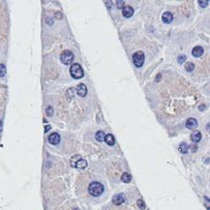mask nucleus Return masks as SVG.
<instances>
[{
	"label": "nucleus",
	"mask_w": 210,
	"mask_h": 210,
	"mask_svg": "<svg viewBox=\"0 0 210 210\" xmlns=\"http://www.w3.org/2000/svg\"><path fill=\"white\" fill-rule=\"evenodd\" d=\"M88 192L93 197H99L104 192V186L100 182L95 181V182L90 183V185L88 187Z\"/></svg>",
	"instance_id": "f257e3e1"
},
{
	"label": "nucleus",
	"mask_w": 210,
	"mask_h": 210,
	"mask_svg": "<svg viewBox=\"0 0 210 210\" xmlns=\"http://www.w3.org/2000/svg\"><path fill=\"white\" fill-rule=\"evenodd\" d=\"M70 74H71V76L73 77L74 79H82V77H83V75H84V74H83L82 68L80 67V65L77 64V63H75V64H73L71 66Z\"/></svg>",
	"instance_id": "f03ea898"
},
{
	"label": "nucleus",
	"mask_w": 210,
	"mask_h": 210,
	"mask_svg": "<svg viewBox=\"0 0 210 210\" xmlns=\"http://www.w3.org/2000/svg\"><path fill=\"white\" fill-rule=\"evenodd\" d=\"M60 59H61L63 64L70 65L74 60V54L70 50H64L60 55Z\"/></svg>",
	"instance_id": "7ed1b4c3"
},
{
	"label": "nucleus",
	"mask_w": 210,
	"mask_h": 210,
	"mask_svg": "<svg viewBox=\"0 0 210 210\" xmlns=\"http://www.w3.org/2000/svg\"><path fill=\"white\" fill-rule=\"evenodd\" d=\"M133 62L136 65V67L140 68L142 67L144 63V53L142 51H137L133 55Z\"/></svg>",
	"instance_id": "20e7f679"
},
{
	"label": "nucleus",
	"mask_w": 210,
	"mask_h": 210,
	"mask_svg": "<svg viewBox=\"0 0 210 210\" xmlns=\"http://www.w3.org/2000/svg\"><path fill=\"white\" fill-rule=\"evenodd\" d=\"M113 202L115 205H121L123 202H125V195L123 194H117L113 198Z\"/></svg>",
	"instance_id": "39448f33"
},
{
	"label": "nucleus",
	"mask_w": 210,
	"mask_h": 210,
	"mask_svg": "<svg viewBox=\"0 0 210 210\" xmlns=\"http://www.w3.org/2000/svg\"><path fill=\"white\" fill-rule=\"evenodd\" d=\"M48 142H50V144H53V145L58 144L60 142V136L57 133H52L48 137Z\"/></svg>",
	"instance_id": "423d86ee"
},
{
	"label": "nucleus",
	"mask_w": 210,
	"mask_h": 210,
	"mask_svg": "<svg viewBox=\"0 0 210 210\" xmlns=\"http://www.w3.org/2000/svg\"><path fill=\"white\" fill-rule=\"evenodd\" d=\"M77 93L82 97H85L86 94H87V87L83 84V83H80L77 86Z\"/></svg>",
	"instance_id": "0eeeda50"
},
{
	"label": "nucleus",
	"mask_w": 210,
	"mask_h": 210,
	"mask_svg": "<svg viewBox=\"0 0 210 210\" xmlns=\"http://www.w3.org/2000/svg\"><path fill=\"white\" fill-rule=\"evenodd\" d=\"M186 127L188 129H191V130H194L198 127V121L195 118H189L186 121Z\"/></svg>",
	"instance_id": "6e6552de"
},
{
	"label": "nucleus",
	"mask_w": 210,
	"mask_h": 210,
	"mask_svg": "<svg viewBox=\"0 0 210 210\" xmlns=\"http://www.w3.org/2000/svg\"><path fill=\"white\" fill-rule=\"evenodd\" d=\"M192 54H193V56H195V57H200L203 54V48L200 47V46L195 47L192 50Z\"/></svg>",
	"instance_id": "1a4fd4ad"
},
{
	"label": "nucleus",
	"mask_w": 210,
	"mask_h": 210,
	"mask_svg": "<svg viewBox=\"0 0 210 210\" xmlns=\"http://www.w3.org/2000/svg\"><path fill=\"white\" fill-rule=\"evenodd\" d=\"M162 19H163V21L165 22V23L169 24V23H171V22L172 21V19H173V16H172V14H171V13L166 12V13H164V14H163Z\"/></svg>",
	"instance_id": "9d476101"
},
{
	"label": "nucleus",
	"mask_w": 210,
	"mask_h": 210,
	"mask_svg": "<svg viewBox=\"0 0 210 210\" xmlns=\"http://www.w3.org/2000/svg\"><path fill=\"white\" fill-rule=\"evenodd\" d=\"M122 13H123V16H124L125 18H131L134 14V10L131 6H126V7L123 8Z\"/></svg>",
	"instance_id": "9b49d317"
},
{
	"label": "nucleus",
	"mask_w": 210,
	"mask_h": 210,
	"mask_svg": "<svg viewBox=\"0 0 210 210\" xmlns=\"http://www.w3.org/2000/svg\"><path fill=\"white\" fill-rule=\"evenodd\" d=\"M104 140H105L107 144L111 145H111H114V143H115V140H114V137L113 136V135H111V134L106 135Z\"/></svg>",
	"instance_id": "f8f14e48"
},
{
	"label": "nucleus",
	"mask_w": 210,
	"mask_h": 210,
	"mask_svg": "<svg viewBox=\"0 0 210 210\" xmlns=\"http://www.w3.org/2000/svg\"><path fill=\"white\" fill-rule=\"evenodd\" d=\"M86 166H87V162H86L85 160L80 159V160H79V161H77V163H76V168L82 169H85Z\"/></svg>",
	"instance_id": "ddd939ff"
},
{
	"label": "nucleus",
	"mask_w": 210,
	"mask_h": 210,
	"mask_svg": "<svg viewBox=\"0 0 210 210\" xmlns=\"http://www.w3.org/2000/svg\"><path fill=\"white\" fill-rule=\"evenodd\" d=\"M191 140L194 142H198L201 140V133L200 132H195L194 134L191 135Z\"/></svg>",
	"instance_id": "4468645a"
},
{
	"label": "nucleus",
	"mask_w": 210,
	"mask_h": 210,
	"mask_svg": "<svg viewBox=\"0 0 210 210\" xmlns=\"http://www.w3.org/2000/svg\"><path fill=\"white\" fill-rule=\"evenodd\" d=\"M121 180H122L124 183H129V182H131V180H132V175H131L130 173H128V172H124V173L122 174V176H121Z\"/></svg>",
	"instance_id": "2eb2a0df"
},
{
	"label": "nucleus",
	"mask_w": 210,
	"mask_h": 210,
	"mask_svg": "<svg viewBox=\"0 0 210 210\" xmlns=\"http://www.w3.org/2000/svg\"><path fill=\"white\" fill-rule=\"evenodd\" d=\"M179 151L181 152V153H183V154H186L187 152H188V150H189V145L187 144V143H184V142H182L181 143V144L179 145Z\"/></svg>",
	"instance_id": "dca6fc26"
},
{
	"label": "nucleus",
	"mask_w": 210,
	"mask_h": 210,
	"mask_svg": "<svg viewBox=\"0 0 210 210\" xmlns=\"http://www.w3.org/2000/svg\"><path fill=\"white\" fill-rule=\"evenodd\" d=\"M105 133H104L103 131H98L97 133H96V135H95V137H96V140H98V142H102L103 140H104V139H105Z\"/></svg>",
	"instance_id": "f3484780"
},
{
	"label": "nucleus",
	"mask_w": 210,
	"mask_h": 210,
	"mask_svg": "<svg viewBox=\"0 0 210 210\" xmlns=\"http://www.w3.org/2000/svg\"><path fill=\"white\" fill-rule=\"evenodd\" d=\"M194 68H195L194 63H192V62H188V63H186L185 69H186V71H187V72H192L193 70H194Z\"/></svg>",
	"instance_id": "a211bd4d"
},
{
	"label": "nucleus",
	"mask_w": 210,
	"mask_h": 210,
	"mask_svg": "<svg viewBox=\"0 0 210 210\" xmlns=\"http://www.w3.org/2000/svg\"><path fill=\"white\" fill-rule=\"evenodd\" d=\"M5 74H6V68H5V65L0 64V77H4Z\"/></svg>",
	"instance_id": "6ab92c4d"
},
{
	"label": "nucleus",
	"mask_w": 210,
	"mask_h": 210,
	"mask_svg": "<svg viewBox=\"0 0 210 210\" xmlns=\"http://www.w3.org/2000/svg\"><path fill=\"white\" fill-rule=\"evenodd\" d=\"M137 203V206H139L140 209H142V210L145 209V203L142 200H139Z\"/></svg>",
	"instance_id": "aec40b11"
},
{
	"label": "nucleus",
	"mask_w": 210,
	"mask_h": 210,
	"mask_svg": "<svg viewBox=\"0 0 210 210\" xmlns=\"http://www.w3.org/2000/svg\"><path fill=\"white\" fill-rule=\"evenodd\" d=\"M46 111H47V113H48V116H51L52 115V113H53V110H52V107H48L47 108V110H46Z\"/></svg>",
	"instance_id": "412c9836"
},
{
	"label": "nucleus",
	"mask_w": 210,
	"mask_h": 210,
	"mask_svg": "<svg viewBox=\"0 0 210 210\" xmlns=\"http://www.w3.org/2000/svg\"><path fill=\"white\" fill-rule=\"evenodd\" d=\"M185 59H186V56H185V55L178 56V62H179V63H183L184 61H185Z\"/></svg>",
	"instance_id": "4be33fe9"
},
{
	"label": "nucleus",
	"mask_w": 210,
	"mask_h": 210,
	"mask_svg": "<svg viewBox=\"0 0 210 210\" xmlns=\"http://www.w3.org/2000/svg\"><path fill=\"white\" fill-rule=\"evenodd\" d=\"M116 4H117V7H118L119 9H120V8H122L123 4H124V1H117Z\"/></svg>",
	"instance_id": "5701e85b"
},
{
	"label": "nucleus",
	"mask_w": 210,
	"mask_h": 210,
	"mask_svg": "<svg viewBox=\"0 0 210 210\" xmlns=\"http://www.w3.org/2000/svg\"><path fill=\"white\" fill-rule=\"evenodd\" d=\"M198 3L200 4V6H202V7H205L207 4H208V1H200Z\"/></svg>",
	"instance_id": "b1692460"
},
{
	"label": "nucleus",
	"mask_w": 210,
	"mask_h": 210,
	"mask_svg": "<svg viewBox=\"0 0 210 210\" xmlns=\"http://www.w3.org/2000/svg\"><path fill=\"white\" fill-rule=\"evenodd\" d=\"M50 125L46 126V128H45V132H48V131H50Z\"/></svg>",
	"instance_id": "393cba45"
},
{
	"label": "nucleus",
	"mask_w": 210,
	"mask_h": 210,
	"mask_svg": "<svg viewBox=\"0 0 210 210\" xmlns=\"http://www.w3.org/2000/svg\"><path fill=\"white\" fill-rule=\"evenodd\" d=\"M0 128H1V120H0Z\"/></svg>",
	"instance_id": "a878e982"
}]
</instances>
